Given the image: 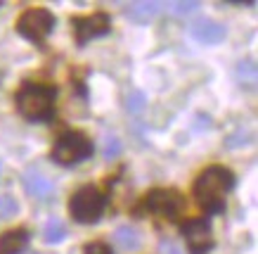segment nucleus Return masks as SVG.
<instances>
[{"label": "nucleus", "instance_id": "f257e3e1", "mask_svg": "<svg viewBox=\"0 0 258 254\" xmlns=\"http://www.w3.org/2000/svg\"><path fill=\"white\" fill-rule=\"evenodd\" d=\"M232 185H235V178H232V174H230L225 167H211L197 178L195 197L202 209L216 214V212H223L225 195L230 192Z\"/></svg>", "mask_w": 258, "mask_h": 254}, {"label": "nucleus", "instance_id": "f03ea898", "mask_svg": "<svg viewBox=\"0 0 258 254\" xmlns=\"http://www.w3.org/2000/svg\"><path fill=\"white\" fill-rule=\"evenodd\" d=\"M55 103V90L47 86H36V83H26L17 95V107L26 119L31 121H47L52 117V107Z\"/></svg>", "mask_w": 258, "mask_h": 254}, {"label": "nucleus", "instance_id": "7ed1b4c3", "mask_svg": "<svg viewBox=\"0 0 258 254\" xmlns=\"http://www.w3.org/2000/svg\"><path fill=\"white\" fill-rule=\"evenodd\" d=\"M102 212H104V195L93 185L81 188L69 202V214L74 221L79 223H95L100 221Z\"/></svg>", "mask_w": 258, "mask_h": 254}, {"label": "nucleus", "instance_id": "20e7f679", "mask_svg": "<svg viewBox=\"0 0 258 254\" xmlns=\"http://www.w3.org/2000/svg\"><path fill=\"white\" fill-rule=\"evenodd\" d=\"M90 155H93V143L83 133H76V131L59 135V140L55 143V150H52V159L59 164H79Z\"/></svg>", "mask_w": 258, "mask_h": 254}, {"label": "nucleus", "instance_id": "39448f33", "mask_svg": "<svg viewBox=\"0 0 258 254\" xmlns=\"http://www.w3.org/2000/svg\"><path fill=\"white\" fill-rule=\"evenodd\" d=\"M52 26H55V17L50 15L47 10H29V12H24L19 17L17 31L22 33L24 38L43 43L47 38V33L52 31Z\"/></svg>", "mask_w": 258, "mask_h": 254}, {"label": "nucleus", "instance_id": "423d86ee", "mask_svg": "<svg viewBox=\"0 0 258 254\" xmlns=\"http://www.w3.org/2000/svg\"><path fill=\"white\" fill-rule=\"evenodd\" d=\"M182 235L187 240V247L192 254H206L213 247L211 235V221L202 216V219H192L182 226Z\"/></svg>", "mask_w": 258, "mask_h": 254}, {"label": "nucleus", "instance_id": "0eeeda50", "mask_svg": "<svg viewBox=\"0 0 258 254\" xmlns=\"http://www.w3.org/2000/svg\"><path fill=\"white\" fill-rule=\"evenodd\" d=\"M71 24H74L76 43H79V45H86L88 40L97 38V36L107 33L111 29L109 17L104 15V12H97V15H90V17H79V19H74Z\"/></svg>", "mask_w": 258, "mask_h": 254}, {"label": "nucleus", "instance_id": "6e6552de", "mask_svg": "<svg viewBox=\"0 0 258 254\" xmlns=\"http://www.w3.org/2000/svg\"><path fill=\"white\" fill-rule=\"evenodd\" d=\"M145 209L154 212V214L168 216V219H175L182 209V197L173 190H154L145 197Z\"/></svg>", "mask_w": 258, "mask_h": 254}, {"label": "nucleus", "instance_id": "1a4fd4ad", "mask_svg": "<svg viewBox=\"0 0 258 254\" xmlns=\"http://www.w3.org/2000/svg\"><path fill=\"white\" fill-rule=\"evenodd\" d=\"M189 36L199 43H206V45H213V43H220L225 38V26L213 22V19H199L189 26Z\"/></svg>", "mask_w": 258, "mask_h": 254}, {"label": "nucleus", "instance_id": "9d476101", "mask_svg": "<svg viewBox=\"0 0 258 254\" xmlns=\"http://www.w3.org/2000/svg\"><path fill=\"white\" fill-rule=\"evenodd\" d=\"M24 188H26V192L31 195V197L36 199H47L52 192H55V183L50 181V178H45V176L40 174H26L24 176Z\"/></svg>", "mask_w": 258, "mask_h": 254}, {"label": "nucleus", "instance_id": "9b49d317", "mask_svg": "<svg viewBox=\"0 0 258 254\" xmlns=\"http://www.w3.org/2000/svg\"><path fill=\"white\" fill-rule=\"evenodd\" d=\"M29 242L26 230H10L5 235H0V254H19Z\"/></svg>", "mask_w": 258, "mask_h": 254}, {"label": "nucleus", "instance_id": "f8f14e48", "mask_svg": "<svg viewBox=\"0 0 258 254\" xmlns=\"http://www.w3.org/2000/svg\"><path fill=\"white\" fill-rule=\"evenodd\" d=\"M159 3H131L128 8H125V17L128 19H133V22H140V24H145V22H149L152 17L159 12Z\"/></svg>", "mask_w": 258, "mask_h": 254}, {"label": "nucleus", "instance_id": "ddd939ff", "mask_svg": "<svg viewBox=\"0 0 258 254\" xmlns=\"http://www.w3.org/2000/svg\"><path fill=\"white\" fill-rule=\"evenodd\" d=\"M114 238H116L118 247L125 249V252H135V249H140V245H142L140 233H138L135 228H131V226H121V228H116Z\"/></svg>", "mask_w": 258, "mask_h": 254}, {"label": "nucleus", "instance_id": "4468645a", "mask_svg": "<svg viewBox=\"0 0 258 254\" xmlns=\"http://www.w3.org/2000/svg\"><path fill=\"white\" fill-rule=\"evenodd\" d=\"M43 238H45L47 245H57V242H62L67 238V226H64L59 219H50L45 223V228H43Z\"/></svg>", "mask_w": 258, "mask_h": 254}, {"label": "nucleus", "instance_id": "2eb2a0df", "mask_svg": "<svg viewBox=\"0 0 258 254\" xmlns=\"http://www.w3.org/2000/svg\"><path fill=\"white\" fill-rule=\"evenodd\" d=\"M19 214V205H17V199L12 195H0V219L3 221H8L12 216Z\"/></svg>", "mask_w": 258, "mask_h": 254}, {"label": "nucleus", "instance_id": "dca6fc26", "mask_svg": "<svg viewBox=\"0 0 258 254\" xmlns=\"http://www.w3.org/2000/svg\"><path fill=\"white\" fill-rule=\"evenodd\" d=\"M145 93H140V90H131L128 93V97H125V110L133 112V114H138V112L145 110Z\"/></svg>", "mask_w": 258, "mask_h": 254}, {"label": "nucleus", "instance_id": "f3484780", "mask_svg": "<svg viewBox=\"0 0 258 254\" xmlns=\"http://www.w3.org/2000/svg\"><path fill=\"white\" fill-rule=\"evenodd\" d=\"M197 10H199V3H195V0H189V3H173V5H171V15L185 17V15L197 12Z\"/></svg>", "mask_w": 258, "mask_h": 254}, {"label": "nucleus", "instance_id": "a211bd4d", "mask_svg": "<svg viewBox=\"0 0 258 254\" xmlns=\"http://www.w3.org/2000/svg\"><path fill=\"white\" fill-rule=\"evenodd\" d=\"M102 155H104V159H116L118 155H121V140H118V138H107Z\"/></svg>", "mask_w": 258, "mask_h": 254}, {"label": "nucleus", "instance_id": "6ab92c4d", "mask_svg": "<svg viewBox=\"0 0 258 254\" xmlns=\"http://www.w3.org/2000/svg\"><path fill=\"white\" fill-rule=\"evenodd\" d=\"M237 74H239V79L242 81L256 83V67H253V62H242L239 64V69H237Z\"/></svg>", "mask_w": 258, "mask_h": 254}, {"label": "nucleus", "instance_id": "aec40b11", "mask_svg": "<svg viewBox=\"0 0 258 254\" xmlns=\"http://www.w3.org/2000/svg\"><path fill=\"white\" fill-rule=\"evenodd\" d=\"M86 254H111V249L104 242H90V245H86Z\"/></svg>", "mask_w": 258, "mask_h": 254}, {"label": "nucleus", "instance_id": "412c9836", "mask_svg": "<svg viewBox=\"0 0 258 254\" xmlns=\"http://www.w3.org/2000/svg\"><path fill=\"white\" fill-rule=\"evenodd\" d=\"M161 254H180V249L168 240H161Z\"/></svg>", "mask_w": 258, "mask_h": 254}]
</instances>
